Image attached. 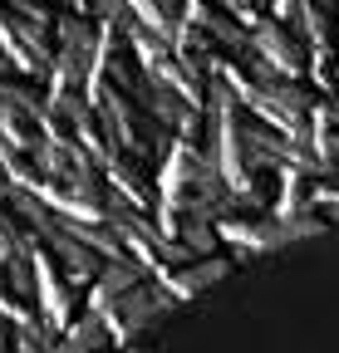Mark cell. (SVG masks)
I'll list each match as a JSON object with an SVG mask.
<instances>
[{
  "mask_svg": "<svg viewBox=\"0 0 339 353\" xmlns=\"http://www.w3.org/2000/svg\"><path fill=\"white\" fill-rule=\"evenodd\" d=\"M226 6H231V10H236V6H251V0H226Z\"/></svg>",
  "mask_w": 339,
  "mask_h": 353,
  "instance_id": "cell-2",
  "label": "cell"
},
{
  "mask_svg": "<svg viewBox=\"0 0 339 353\" xmlns=\"http://www.w3.org/2000/svg\"><path fill=\"white\" fill-rule=\"evenodd\" d=\"M261 44H266V50L285 64V69H295V64H300V50H295V39L280 30V25H261Z\"/></svg>",
  "mask_w": 339,
  "mask_h": 353,
  "instance_id": "cell-1",
  "label": "cell"
}]
</instances>
